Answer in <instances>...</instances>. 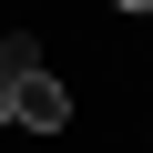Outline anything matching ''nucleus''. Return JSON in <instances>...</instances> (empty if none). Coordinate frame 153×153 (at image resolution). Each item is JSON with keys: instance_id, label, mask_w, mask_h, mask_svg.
Wrapping results in <instances>:
<instances>
[{"instance_id": "f257e3e1", "label": "nucleus", "mask_w": 153, "mask_h": 153, "mask_svg": "<svg viewBox=\"0 0 153 153\" xmlns=\"http://www.w3.org/2000/svg\"><path fill=\"white\" fill-rule=\"evenodd\" d=\"M10 123L21 133H61L71 123V92L51 82V71H31V82H10Z\"/></svg>"}, {"instance_id": "f03ea898", "label": "nucleus", "mask_w": 153, "mask_h": 153, "mask_svg": "<svg viewBox=\"0 0 153 153\" xmlns=\"http://www.w3.org/2000/svg\"><path fill=\"white\" fill-rule=\"evenodd\" d=\"M31 71H41V41L10 31V41H0V82H31Z\"/></svg>"}, {"instance_id": "7ed1b4c3", "label": "nucleus", "mask_w": 153, "mask_h": 153, "mask_svg": "<svg viewBox=\"0 0 153 153\" xmlns=\"http://www.w3.org/2000/svg\"><path fill=\"white\" fill-rule=\"evenodd\" d=\"M112 10H123V21H143V10H153V0H112Z\"/></svg>"}, {"instance_id": "20e7f679", "label": "nucleus", "mask_w": 153, "mask_h": 153, "mask_svg": "<svg viewBox=\"0 0 153 153\" xmlns=\"http://www.w3.org/2000/svg\"><path fill=\"white\" fill-rule=\"evenodd\" d=\"M0 133H10V82H0Z\"/></svg>"}]
</instances>
